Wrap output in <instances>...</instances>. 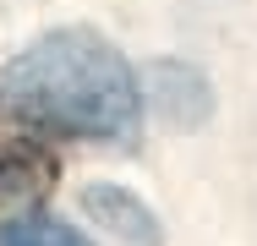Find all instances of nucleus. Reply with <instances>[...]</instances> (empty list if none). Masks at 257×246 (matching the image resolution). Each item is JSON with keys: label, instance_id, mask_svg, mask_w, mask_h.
<instances>
[{"label": "nucleus", "instance_id": "f257e3e1", "mask_svg": "<svg viewBox=\"0 0 257 246\" xmlns=\"http://www.w3.org/2000/svg\"><path fill=\"white\" fill-rule=\"evenodd\" d=\"M0 115L44 137L115 143L132 137L143 93L137 71L109 39H99L93 28H60L33 39L0 71Z\"/></svg>", "mask_w": 257, "mask_h": 246}, {"label": "nucleus", "instance_id": "f03ea898", "mask_svg": "<svg viewBox=\"0 0 257 246\" xmlns=\"http://www.w3.org/2000/svg\"><path fill=\"white\" fill-rule=\"evenodd\" d=\"M82 213L88 219H99L109 235H120V241L132 246H159V219L148 213V202H137L132 192H120V186H82Z\"/></svg>", "mask_w": 257, "mask_h": 246}, {"label": "nucleus", "instance_id": "7ed1b4c3", "mask_svg": "<svg viewBox=\"0 0 257 246\" xmlns=\"http://www.w3.org/2000/svg\"><path fill=\"white\" fill-rule=\"evenodd\" d=\"M55 186V159L28 143H0V208L11 202H39Z\"/></svg>", "mask_w": 257, "mask_h": 246}, {"label": "nucleus", "instance_id": "20e7f679", "mask_svg": "<svg viewBox=\"0 0 257 246\" xmlns=\"http://www.w3.org/2000/svg\"><path fill=\"white\" fill-rule=\"evenodd\" d=\"M0 246H88L71 224H60L50 213H17V219H6L0 224Z\"/></svg>", "mask_w": 257, "mask_h": 246}]
</instances>
